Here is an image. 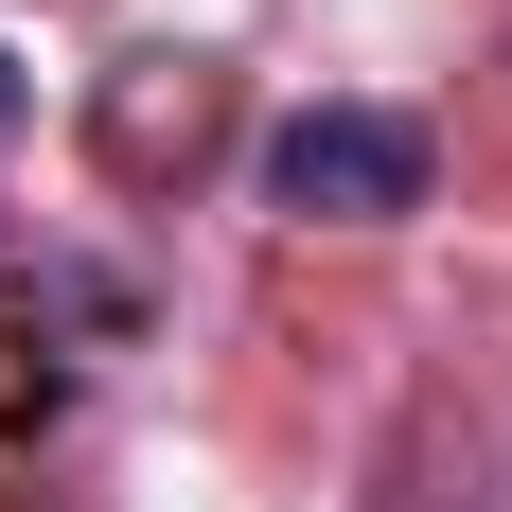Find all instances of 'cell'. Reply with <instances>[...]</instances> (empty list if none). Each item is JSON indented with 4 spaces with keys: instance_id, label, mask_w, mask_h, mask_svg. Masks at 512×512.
Wrapping results in <instances>:
<instances>
[{
    "instance_id": "6da1fadb",
    "label": "cell",
    "mask_w": 512,
    "mask_h": 512,
    "mask_svg": "<svg viewBox=\"0 0 512 512\" xmlns=\"http://www.w3.org/2000/svg\"><path fill=\"white\" fill-rule=\"evenodd\" d=\"M424 195H442V142L407 106H283L265 124V212H301V230H407Z\"/></svg>"
},
{
    "instance_id": "7a4b0ae2",
    "label": "cell",
    "mask_w": 512,
    "mask_h": 512,
    "mask_svg": "<svg viewBox=\"0 0 512 512\" xmlns=\"http://www.w3.org/2000/svg\"><path fill=\"white\" fill-rule=\"evenodd\" d=\"M18 124H36V71H18V53H0V142H18Z\"/></svg>"
}]
</instances>
